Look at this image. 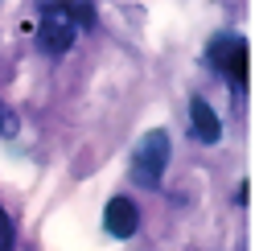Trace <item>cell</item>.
<instances>
[{
	"label": "cell",
	"instance_id": "1",
	"mask_svg": "<svg viewBox=\"0 0 255 251\" xmlns=\"http://www.w3.org/2000/svg\"><path fill=\"white\" fill-rule=\"evenodd\" d=\"M169 132L165 128H156V132H144V140L132 148V181L136 185H144V190H156L165 177V165H169Z\"/></svg>",
	"mask_w": 255,
	"mask_h": 251
},
{
	"label": "cell",
	"instance_id": "2",
	"mask_svg": "<svg viewBox=\"0 0 255 251\" xmlns=\"http://www.w3.org/2000/svg\"><path fill=\"white\" fill-rule=\"evenodd\" d=\"M78 37V29L62 17V4H41V25H37V45H41V54H66L70 45Z\"/></svg>",
	"mask_w": 255,
	"mask_h": 251
},
{
	"label": "cell",
	"instance_id": "3",
	"mask_svg": "<svg viewBox=\"0 0 255 251\" xmlns=\"http://www.w3.org/2000/svg\"><path fill=\"white\" fill-rule=\"evenodd\" d=\"M206 58H210V66H218L235 87H243V78H247V41L243 37H231V33L214 37Z\"/></svg>",
	"mask_w": 255,
	"mask_h": 251
},
{
	"label": "cell",
	"instance_id": "4",
	"mask_svg": "<svg viewBox=\"0 0 255 251\" xmlns=\"http://www.w3.org/2000/svg\"><path fill=\"white\" fill-rule=\"evenodd\" d=\"M103 227L111 239H132L136 227H140V210H136V202L132 198H111L107 202V210H103Z\"/></svg>",
	"mask_w": 255,
	"mask_h": 251
},
{
	"label": "cell",
	"instance_id": "5",
	"mask_svg": "<svg viewBox=\"0 0 255 251\" xmlns=\"http://www.w3.org/2000/svg\"><path fill=\"white\" fill-rule=\"evenodd\" d=\"M189 128H194V140H202V144H218L222 140V124L206 99H189Z\"/></svg>",
	"mask_w": 255,
	"mask_h": 251
},
{
	"label": "cell",
	"instance_id": "6",
	"mask_svg": "<svg viewBox=\"0 0 255 251\" xmlns=\"http://www.w3.org/2000/svg\"><path fill=\"white\" fill-rule=\"evenodd\" d=\"M0 136H17V116L0 103Z\"/></svg>",
	"mask_w": 255,
	"mask_h": 251
}]
</instances>
